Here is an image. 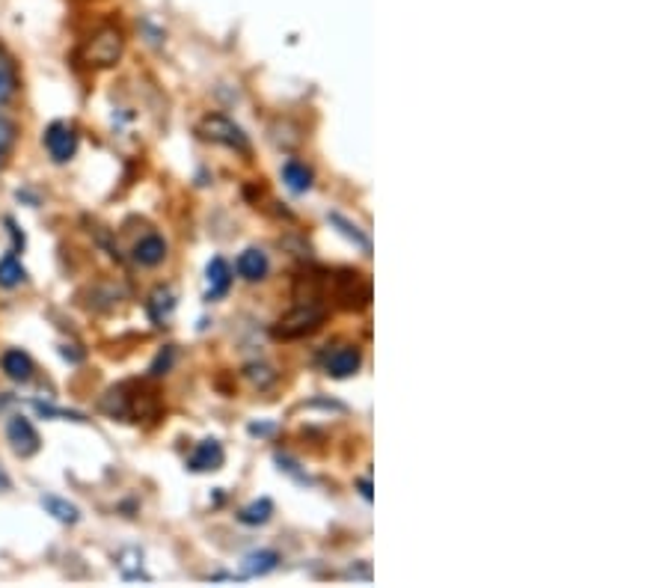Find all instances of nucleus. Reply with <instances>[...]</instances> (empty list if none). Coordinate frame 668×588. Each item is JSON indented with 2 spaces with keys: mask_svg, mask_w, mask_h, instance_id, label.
<instances>
[{
  "mask_svg": "<svg viewBox=\"0 0 668 588\" xmlns=\"http://www.w3.org/2000/svg\"><path fill=\"white\" fill-rule=\"evenodd\" d=\"M131 255H134L137 265L158 268L166 259V241L161 236L140 238L134 244V250H131Z\"/></svg>",
  "mask_w": 668,
  "mask_h": 588,
  "instance_id": "obj_10",
  "label": "nucleus"
},
{
  "mask_svg": "<svg viewBox=\"0 0 668 588\" xmlns=\"http://www.w3.org/2000/svg\"><path fill=\"white\" fill-rule=\"evenodd\" d=\"M15 92H19V72H15L10 54L0 48V108L10 105Z\"/></svg>",
  "mask_w": 668,
  "mask_h": 588,
  "instance_id": "obj_12",
  "label": "nucleus"
},
{
  "mask_svg": "<svg viewBox=\"0 0 668 588\" xmlns=\"http://www.w3.org/2000/svg\"><path fill=\"white\" fill-rule=\"evenodd\" d=\"M122 54V33L117 28L98 30L87 48V59L93 66H114Z\"/></svg>",
  "mask_w": 668,
  "mask_h": 588,
  "instance_id": "obj_4",
  "label": "nucleus"
},
{
  "mask_svg": "<svg viewBox=\"0 0 668 588\" xmlns=\"http://www.w3.org/2000/svg\"><path fill=\"white\" fill-rule=\"evenodd\" d=\"M28 280V271H24V265H21L15 255H3L0 259V285L3 288H15V285H21Z\"/></svg>",
  "mask_w": 668,
  "mask_h": 588,
  "instance_id": "obj_16",
  "label": "nucleus"
},
{
  "mask_svg": "<svg viewBox=\"0 0 668 588\" xmlns=\"http://www.w3.org/2000/svg\"><path fill=\"white\" fill-rule=\"evenodd\" d=\"M223 461H226V451H223L220 440H203L194 449V455H191L187 467L194 472H212V470H220Z\"/></svg>",
  "mask_w": 668,
  "mask_h": 588,
  "instance_id": "obj_8",
  "label": "nucleus"
},
{
  "mask_svg": "<svg viewBox=\"0 0 668 588\" xmlns=\"http://www.w3.org/2000/svg\"><path fill=\"white\" fill-rule=\"evenodd\" d=\"M330 220L340 226L342 236H348L351 241H357V244L363 247L366 253H368V250H371V241H368V236H363V232H359L357 224H351V220H345V217H342V215H330Z\"/></svg>",
  "mask_w": 668,
  "mask_h": 588,
  "instance_id": "obj_19",
  "label": "nucleus"
},
{
  "mask_svg": "<svg viewBox=\"0 0 668 588\" xmlns=\"http://www.w3.org/2000/svg\"><path fill=\"white\" fill-rule=\"evenodd\" d=\"M235 268H238V276L247 280V283H262L265 276H268V271H271V262H268L265 250H259V247H247V250L238 255Z\"/></svg>",
  "mask_w": 668,
  "mask_h": 588,
  "instance_id": "obj_7",
  "label": "nucleus"
},
{
  "mask_svg": "<svg viewBox=\"0 0 668 588\" xmlns=\"http://www.w3.org/2000/svg\"><path fill=\"white\" fill-rule=\"evenodd\" d=\"M277 562H280V556L273 549H256L250 556H244L241 577H265L277 568Z\"/></svg>",
  "mask_w": 668,
  "mask_h": 588,
  "instance_id": "obj_13",
  "label": "nucleus"
},
{
  "mask_svg": "<svg viewBox=\"0 0 668 588\" xmlns=\"http://www.w3.org/2000/svg\"><path fill=\"white\" fill-rule=\"evenodd\" d=\"M282 182H285L291 194H306L312 182H315V176H312V170L306 167V164H301V161H285V164H282Z\"/></svg>",
  "mask_w": 668,
  "mask_h": 588,
  "instance_id": "obj_11",
  "label": "nucleus"
},
{
  "mask_svg": "<svg viewBox=\"0 0 668 588\" xmlns=\"http://www.w3.org/2000/svg\"><path fill=\"white\" fill-rule=\"evenodd\" d=\"M357 488H359V493H363V500L371 502V481H368V479H359V481H357Z\"/></svg>",
  "mask_w": 668,
  "mask_h": 588,
  "instance_id": "obj_22",
  "label": "nucleus"
},
{
  "mask_svg": "<svg viewBox=\"0 0 668 588\" xmlns=\"http://www.w3.org/2000/svg\"><path fill=\"white\" fill-rule=\"evenodd\" d=\"M200 138L212 140V143H220L226 149H235V152H241V155H250V140L244 134L241 126H235L233 119L220 117V113H212V117H205L200 122Z\"/></svg>",
  "mask_w": 668,
  "mask_h": 588,
  "instance_id": "obj_2",
  "label": "nucleus"
},
{
  "mask_svg": "<svg viewBox=\"0 0 668 588\" xmlns=\"http://www.w3.org/2000/svg\"><path fill=\"white\" fill-rule=\"evenodd\" d=\"M7 440H10L12 451L19 458H33L36 451L42 449V437L36 432V425L28 420V416H12L7 422Z\"/></svg>",
  "mask_w": 668,
  "mask_h": 588,
  "instance_id": "obj_3",
  "label": "nucleus"
},
{
  "mask_svg": "<svg viewBox=\"0 0 668 588\" xmlns=\"http://www.w3.org/2000/svg\"><path fill=\"white\" fill-rule=\"evenodd\" d=\"M324 318H327L324 306H315V304L298 306V309H291L285 318H280V322H277V327H273V336H277V339H282V342H291V339H303V336L315 334L321 324H324Z\"/></svg>",
  "mask_w": 668,
  "mask_h": 588,
  "instance_id": "obj_1",
  "label": "nucleus"
},
{
  "mask_svg": "<svg viewBox=\"0 0 668 588\" xmlns=\"http://www.w3.org/2000/svg\"><path fill=\"white\" fill-rule=\"evenodd\" d=\"M45 149H49V155L57 161V164H66L75 157L78 152V134H75V128L68 126V122H54L45 131Z\"/></svg>",
  "mask_w": 668,
  "mask_h": 588,
  "instance_id": "obj_5",
  "label": "nucleus"
},
{
  "mask_svg": "<svg viewBox=\"0 0 668 588\" xmlns=\"http://www.w3.org/2000/svg\"><path fill=\"white\" fill-rule=\"evenodd\" d=\"M173 309H175V294L170 292V288H158V292L149 297V313H152L155 322H166Z\"/></svg>",
  "mask_w": 668,
  "mask_h": 588,
  "instance_id": "obj_18",
  "label": "nucleus"
},
{
  "mask_svg": "<svg viewBox=\"0 0 668 588\" xmlns=\"http://www.w3.org/2000/svg\"><path fill=\"white\" fill-rule=\"evenodd\" d=\"M12 138H15V128H12L7 119H0V157L7 155V149H10Z\"/></svg>",
  "mask_w": 668,
  "mask_h": 588,
  "instance_id": "obj_20",
  "label": "nucleus"
},
{
  "mask_svg": "<svg viewBox=\"0 0 668 588\" xmlns=\"http://www.w3.org/2000/svg\"><path fill=\"white\" fill-rule=\"evenodd\" d=\"M205 276H208V292H205V301H220L223 294L229 292L233 285V271L226 265V259L214 255L208 268H205Z\"/></svg>",
  "mask_w": 668,
  "mask_h": 588,
  "instance_id": "obj_9",
  "label": "nucleus"
},
{
  "mask_svg": "<svg viewBox=\"0 0 668 588\" xmlns=\"http://www.w3.org/2000/svg\"><path fill=\"white\" fill-rule=\"evenodd\" d=\"M10 404H12L10 395H7V392H0V413L7 411V407H10Z\"/></svg>",
  "mask_w": 668,
  "mask_h": 588,
  "instance_id": "obj_24",
  "label": "nucleus"
},
{
  "mask_svg": "<svg viewBox=\"0 0 668 588\" xmlns=\"http://www.w3.org/2000/svg\"><path fill=\"white\" fill-rule=\"evenodd\" d=\"M0 366H3V374L12 378V381L24 383L33 378V360H30L24 351H7L3 353V360H0Z\"/></svg>",
  "mask_w": 668,
  "mask_h": 588,
  "instance_id": "obj_14",
  "label": "nucleus"
},
{
  "mask_svg": "<svg viewBox=\"0 0 668 588\" xmlns=\"http://www.w3.org/2000/svg\"><path fill=\"white\" fill-rule=\"evenodd\" d=\"M273 514V502L271 500H256L250 502L247 509L238 511V520H241L244 526H262V523H268Z\"/></svg>",
  "mask_w": 668,
  "mask_h": 588,
  "instance_id": "obj_17",
  "label": "nucleus"
},
{
  "mask_svg": "<svg viewBox=\"0 0 668 588\" xmlns=\"http://www.w3.org/2000/svg\"><path fill=\"white\" fill-rule=\"evenodd\" d=\"M12 488V479H10V472L3 470V467H0V493H7V490Z\"/></svg>",
  "mask_w": 668,
  "mask_h": 588,
  "instance_id": "obj_23",
  "label": "nucleus"
},
{
  "mask_svg": "<svg viewBox=\"0 0 668 588\" xmlns=\"http://www.w3.org/2000/svg\"><path fill=\"white\" fill-rule=\"evenodd\" d=\"M42 509L49 511L51 518L54 520H60V523H66V526H75V523H78L80 520V511H78V505H75V502H68V500H63V497H42Z\"/></svg>",
  "mask_w": 668,
  "mask_h": 588,
  "instance_id": "obj_15",
  "label": "nucleus"
},
{
  "mask_svg": "<svg viewBox=\"0 0 668 588\" xmlns=\"http://www.w3.org/2000/svg\"><path fill=\"white\" fill-rule=\"evenodd\" d=\"M359 366H363V353H359L357 345H342L324 360V369L333 378H351V374L359 372Z\"/></svg>",
  "mask_w": 668,
  "mask_h": 588,
  "instance_id": "obj_6",
  "label": "nucleus"
},
{
  "mask_svg": "<svg viewBox=\"0 0 668 588\" xmlns=\"http://www.w3.org/2000/svg\"><path fill=\"white\" fill-rule=\"evenodd\" d=\"M170 366H173V348H166V353H161V357H158L155 366H152V374H164Z\"/></svg>",
  "mask_w": 668,
  "mask_h": 588,
  "instance_id": "obj_21",
  "label": "nucleus"
}]
</instances>
